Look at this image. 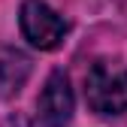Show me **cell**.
<instances>
[{"instance_id":"277c9868","label":"cell","mask_w":127,"mask_h":127,"mask_svg":"<svg viewBox=\"0 0 127 127\" xmlns=\"http://www.w3.org/2000/svg\"><path fill=\"white\" fill-rule=\"evenodd\" d=\"M30 76V58L18 49L0 52V97H15Z\"/></svg>"},{"instance_id":"3957f363","label":"cell","mask_w":127,"mask_h":127,"mask_svg":"<svg viewBox=\"0 0 127 127\" xmlns=\"http://www.w3.org/2000/svg\"><path fill=\"white\" fill-rule=\"evenodd\" d=\"M76 97L70 88V79L64 73H52L36 97V121L42 127H67L73 121Z\"/></svg>"},{"instance_id":"6da1fadb","label":"cell","mask_w":127,"mask_h":127,"mask_svg":"<svg viewBox=\"0 0 127 127\" xmlns=\"http://www.w3.org/2000/svg\"><path fill=\"white\" fill-rule=\"evenodd\" d=\"M85 103L97 115L127 112V64L115 58H97L85 73Z\"/></svg>"},{"instance_id":"7a4b0ae2","label":"cell","mask_w":127,"mask_h":127,"mask_svg":"<svg viewBox=\"0 0 127 127\" xmlns=\"http://www.w3.org/2000/svg\"><path fill=\"white\" fill-rule=\"evenodd\" d=\"M18 24L24 39L39 52H52L64 42L67 36V21L64 15H58L45 0H24L18 12Z\"/></svg>"}]
</instances>
